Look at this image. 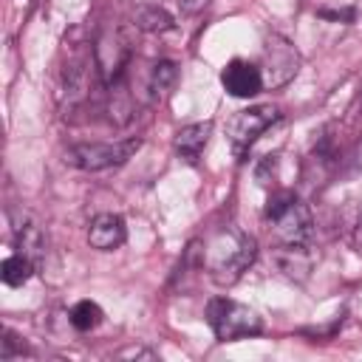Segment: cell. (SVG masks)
Wrapping results in <instances>:
<instances>
[{"label":"cell","instance_id":"9a60e30c","mask_svg":"<svg viewBox=\"0 0 362 362\" xmlns=\"http://www.w3.org/2000/svg\"><path fill=\"white\" fill-rule=\"evenodd\" d=\"M102 308L93 303V300H79L74 308H71V325L76 331H93L99 322H102Z\"/></svg>","mask_w":362,"mask_h":362},{"label":"cell","instance_id":"5bb4252c","mask_svg":"<svg viewBox=\"0 0 362 362\" xmlns=\"http://www.w3.org/2000/svg\"><path fill=\"white\" fill-rule=\"evenodd\" d=\"M277 263H280V269H283L288 277H294V274L305 277V274H308V266H311V260L305 257V246H280Z\"/></svg>","mask_w":362,"mask_h":362},{"label":"cell","instance_id":"ac0fdd59","mask_svg":"<svg viewBox=\"0 0 362 362\" xmlns=\"http://www.w3.org/2000/svg\"><path fill=\"white\" fill-rule=\"evenodd\" d=\"M178 6H181V11L195 14V11H201V8L206 6V0H178Z\"/></svg>","mask_w":362,"mask_h":362},{"label":"cell","instance_id":"7a4b0ae2","mask_svg":"<svg viewBox=\"0 0 362 362\" xmlns=\"http://www.w3.org/2000/svg\"><path fill=\"white\" fill-rule=\"evenodd\" d=\"M263 218L280 246H308V240L314 235L311 209L294 192H277L266 204Z\"/></svg>","mask_w":362,"mask_h":362},{"label":"cell","instance_id":"8fae6325","mask_svg":"<svg viewBox=\"0 0 362 362\" xmlns=\"http://www.w3.org/2000/svg\"><path fill=\"white\" fill-rule=\"evenodd\" d=\"M175 76H178L175 62L161 59V62L153 65V71H150V82H147V90H150L153 102H161V99L170 93V88L175 85Z\"/></svg>","mask_w":362,"mask_h":362},{"label":"cell","instance_id":"d6986e66","mask_svg":"<svg viewBox=\"0 0 362 362\" xmlns=\"http://www.w3.org/2000/svg\"><path fill=\"white\" fill-rule=\"evenodd\" d=\"M354 246H356V249H362V212H359L356 226H354Z\"/></svg>","mask_w":362,"mask_h":362},{"label":"cell","instance_id":"e0dca14e","mask_svg":"<svg viewBox=\"0 0 362 362\" xmlns=\"http://www.w3.org/2000/svg\"><path fill=\"white\" fill-rule=\"evenodd\" d=\"M320 14H322L325 20H348V23L354 20V8H339V11H331V8H322Z\"/></svg>","mask_w":362,"mask_h":362},{"label":"cell","instance_id":"6da1fadb","mask_svg":"<svg viewBox=\"0 0 362 362\" xmlns=\"http://www.w3.org/2000/svg\"><path fill=\"white\" fill-rule=\"evenodd\" d=\"M257 257V243L252 235L235 229V226H226L223 232H218L206 249H204V263H206V272L209 277L218 283V286H232L243 277V272L255 263Z\"/></svg>","mask_w":362,"mask_h":362},{"label":"cell","instance_id":"2e32d148","mask_svg":"<svg viewBox=\"0 0 362 362\" xmlns=\"http://www.w3.org/2000/svg\"><path fill=\"white\" fill-rule=\"evenodd\" d=\"M3 337H6V339H3V351H0V359H3V362H8V359L14 356V351H23V345H17V337H14L11 331H6Z\"/></svg>","mask_w":362,"mask_h":362},{"label":"cell","instance_id":"5b68a950","mask_svg":"<svg viewBox=\"0 0 362 362\" xmlns=\"http://www.w3.org/2000/svg\"><path fill=\"white\" fill-rule=\"evenodd\" d=\"M277 119H280V113L274 105H255V107H243V110L232 113L226 122V139H229L235 156L240 158L257 141V136L266 127H272Z\"/></svg>","mask_w":362,"mask_h":362},{"label":"cell","instance_id":"277c9868","mask_svg":"<svg viewBox=\"0 0 362 362\" xmlns=\"http://www.w3.org/2000/svg\"><path fill=\"white\" fill-rule=\"evenodd\" d=\"M141 147V139H124V141H90V144H76L65 150V164L85 170V173H99L124 164L133 158Z\"/></svg>","mask_w":362,"mask_h":362},{"label":"cell","instance_id":"ba28073f","mask_svg":"<svg viewBox=\"0 0 362 362\" xmlns=\"http://www.w3.org/2000/svg\"><path fill=\"white\" fill-rule=\"evenodd\" d=\"M124 240H127V226H124V218L116 212H102L88 226V243L99 252L119 249Z\"/></svg>","mask_w":362,"mask_h":362},{"label":"cell","instance_id":"9c48e42d","mask_svg":"<svg viewBox=\"0 0 362 362\" xmlns=\"http://www.w3.org/2000/svg\"><path fill=\"white\" fill-rule=\"evenodd\" d=\"M209 133H212V122H195V124L181 127L175 136V153L187 164H198V158L209 141Z\"/></svg>","mask_w":362,"mask_h":362},{"label":"cell","instance_id":"7c38bea8","mask_svg":"<svg viewBox=\"0 0 362 362\" xmlns=\"http://www.w3.org/2000/svg\"><path fill=\"white\" fill-rule=\"evenodd\" d=\"M34 269H37V263L31 260V257H25V255H11V257H6L3 260V266H0V277H3V283L6 286H23L31 274H34Z\"/></svg>","mask_w":362,"mask_h":362},{"label":"cell","instance_id":"30bf717a","mask_svg":"<svg viewBox=\"0 0 362 362\" xmlns=\"http://www.w3.org/2000/svg\"><path fill=\"white\" fill-rule=\"evenodd\" d=\"M14 240H17L20 255L31 257L34 263L42 260L45 243H42V232H40L37 223H31V221H14Z\"/></svg>","mask_w":362,"mask_h":362},{"label":"cell","instance_id":"4fadbf2b","mask_svg":"<svg viewBox=\"0 0 362 362\" xmlns=\"http://www.w3.org/2000/svg\"><path fill=\"white\" fill-rule=\"evenodd\" d=\"M136 25L141 31H150V34H164V31H173L175 28L173 17L164 8H158V6H141L136 11Z\"/></svg>","mask_w":362,"mask_h":362},{"label":"cell","instance_id":"8992f818","mask_svg":"<svg viewBox=\"0 0 362 362\" xmlns=\"http://www.w3.org/2000/svg\"><path fill=\"white\" fill-rule=\"evenodd\" d=\"M297 71H300V57H297L294 45L280 34H269L266 42H263V57H260L263 85L266 88H280Z\"/></svg>","mask_w":362,"mask_h":362},{"label":"cell","instance_id":"52a82bcc","mask_svg":"<svg viewBox=\"0 0 362 362\" xmlns=\"http://www.w3.org/2000/svg\"><path fill=\"white\" fill-rule=\"evenodd\" d=\"M221 82H223V88H226L232 96L249 99V96L260 93V88H263V74H260L257 65H252V62H246V59H232V62L221 71Z\"/></svg>","mask_w":362,"mask_h":362},{"label":"cell","instance_id":"3957f363","mask_svg":"<svg viewBox=\"0 0 362 362\" xmlns=\"http://www.w3.org/2000/svg\"><path fill=\"white\" fill-rule=\"evenodd\" d=\"M206 322L212 328V334L221 342H235L243 337H255L263 331V320L257 317V311H252L243 303H235L229 297H215L206 305Z\"/></svg>","mask_w":362,"mask_h":362}]
</instances>
